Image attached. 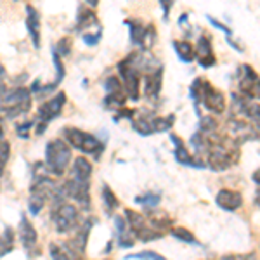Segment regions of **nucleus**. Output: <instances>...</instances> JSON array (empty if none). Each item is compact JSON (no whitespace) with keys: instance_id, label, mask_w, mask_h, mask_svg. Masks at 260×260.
Listing matches in <instances>:
<instances>
[{"instance_id":"obj_35","label":"nucleus","mask_w":260,"mask_h":260,"mask_svg":"<svg viewBox=\"0 0 260 260\" xmlns=\"http://www.w3.org/2000/svg\"><path fill=\"white\" fill-rule=\"evenodd\" d=\"M4 134H6V130H4V121L2 116H0V141H4Z\"/></svg>"},{"instance_id":"obj_18","label":"nucleus","mask_w":260,"mask_h":260,"mask_svg":"<svg viewBox=\"0 0 260 260\" xmlns=\"http://www.w3.org/2000/svg\"><path fill=\"white\" fill-rule=\"evenodd\" d=\"M115 231H116V243H118L120 248H130L134 246V236L130 233L127 222L123 217H115Z\"/></svg>"},{"instance_id":"obj_6","label":"nucleus","mask_w":260,"mask_h":260,"mask_svg":"<svg viewBox=\"0 0 260 260\" xmlns=\"http://www.w3.org/2000/svg\"><path fill=\"white\" fill-rule=\"evenodd\" d=\"M78 208L71 203L61 201L56 203L52 208V222L56 225V231L59 234H68L71 231H75L78 228Z\"/></svg>"},{"instance_id":"obj_27","label":"nucleus","mask_w":260,"mask_h":260,"mask_svg":"<svg viewBox=\"0 0 260 260\" xmlns=\"http://www.w3.org/2000/svg\"><path fill=\"white\" fill-rule=\"evenodd\" d=\"M45 207V200L42 198V196L39 194H33L30 196V201H28V208H30V213L31 215H39V213L42 212V208Z\"/></svg>"},{"instance_id":"obj_2","label":"nucleus","mask_w":260,"mask_h":260,"mask_svg":"<svg viewBox=\"0 0 260 260\" xmlns=\"http://www.w3.org/2000/svg\"><path fill=\"white\" fill-rule=\"evenodd\" d=\"M191 99L194 101V110H198V104L203 103V106L208 111L222 115L225 110V98L220 90H217L210 82L203 78H196L189 89Z\"/></svg>"},{"instance_id":"obj_32","label":"nucleus","mask_w":260,"mask_h":260,"mask_svg":"<svg viewBox=\"0 0 260 260\" xmlns=\"http://www.w3.org/2000/svg\"><path fill=\"white\" fill-rule=\"evenodd\" d=\"M101 37H103V28L98 31V33H83V42H85L89 47H95V45L99 44V40H101Z\"/></svg>"},{"instance_id":"obj_10","label":"nucleus","mask_w":260,"mask_h":260,"mask_svg":"<svg viewBox=\"0 0 260 260\" xmlns=\"http://www.w3.org/2000/svg\"><path fill=\"white\" fill-rule=\"evenodd\" d=\"M64 196H70L80 205L82 208H90V182H80V180L70 179L62 186Z\"/></svg>"},{"instance_id":"obj_26","label":"nucleus","mask_w":260,"mask_h":260,"mask_svg":"<svg viewBox=\"0 0 260 260\" xmlns=\"http://www.w3.org/2000/svg\"><path fill=\"white\" fill-rule=\"evenodd\" d=\"M136 203L142 205L144 208H153L160 203V194H156V192H146V194H142V196H137Z\"/></svg>"},{"instance_id":"obj_34","label":"nucleus","mask_w":260,"mask_h":260,"mask_svg":"<svg viewBox=\"0 0 260 260\" xmlns=\"http://www.w3.org/2000/svg\"><path fill=\"white\" fill-rule=\"evenodd\" d=\"M172 4H174V0H160V6H161V9H163V19H165V21L169 19Z\"/></svg>"},{"instance_id":"obj_9","label":"nucleus","mask_w":260,"mask_h":260,"mask_svg":"<svg viewBox=\"0 0 260 260\" xmlns=\"http://www.w3.org/2000/svg\"><path fill=\"white\" fill-rule=\"evenodd\" d=\"M18 233H19V241H21V245H23V248L26 250L28 257H37V253H39V250H37L39 234H37L35 228L31 225V222L28 220L26 215H21Z\"/></svg>"},{"instance_id":"obj_24","label":"nucleus","mask_w":260,"mask_h":260,"mask_svg":"<svg viewBox=\"0 0 260 260\" xmlns=\"http://www.w3.org/2000/svg\"><path fill=\"white\" fill-rule=\"evenodd\" d=\"M170 234L179 241L189 243V245H200V243L196 241L194 234H192L191 231H187L186 228H174V229H170Z\"/></svg>"},{"instance_id":"obj_22","label":"nucleus","mask_w":260,"mask_h":260,"mask_svg":"<svg viewBox=\"0 0 260 260\" xmlns=\"http://www.w3.org/2000/svg\"><path fill=\"white\" fill-rule=\"evenodd\" d=\"M12 248H14V231L11 228H6L4 234L0 236V257L11 253Z\"/></svg>"},{"instance_id":"obj_31","label":"nucleus","mask_w":260,"mask_h":260,"mask_svg":"<svg viewBox=\"0 0 260 260\" xmlns=\"http://www.w3.org/2000/svg\"><path fill=\"white\" fill-rule=\"evenodd\" d=\"M71 40L68 39V37H64V39H61L59 40V44H57V47L54 49L56 52H59L57 56H68V54L71 52Z\"/></svg>"},{"instance_id":"obj_23","label":"nucleus","mask_w":260,"mask_h":260,"mask_svg":"<svg viewBox=\"0 0 260 260\" xmlns=\"http://www.w3.org/2000/svg\"><path fill=\"white\" fill-rule=\"evenodd\" d=\"M103 203H104V207H106V212L108 213H111V212H115L116 208H118V198L115 196V192H113L110 189V186H106L104 184L103 186Z\"/></svg>"},{"instance_id":"obj_11","label":"nucleus","mask_w":260,"mask_h":260,"mask_svg":"<svg viewBox=\"0 0 260 260\" xmlns=\"http://www.w3.org/2000/svg\"><path fill=\"white\" fill-rule=\"evenodd\" d=\"M243 75L240 77V95L243 98L250 99V101H257L258 99V77H257V71H255L251 66L248 64H243L241 66Z\"/></svg>"},{"instance_id":"obj_19","label":"nucleus","mask_w":260,"mask_h":260,"mask_svg":"<svg viewBox=\"0 0 260 260\" xmlns=\"http://www.w3.org/2000/svg\"><path fill=\"white\" fill-rule=\"evenodd\" d=\"M98 16L94 11L89 9L87 6H80L77 11V24H75V31H85L90 26H98Z\"/></svg>"},{"instance_id":"obj_13","label":"nucleus","mask_w":260,"mask_h":260,"mask_svg":"<svg viewBox=\"0 0 260 260\" xmlns=\"http://www.w3.org/2000/svg\"><path fill=\"white\" fill-rule=\"evenodd\" d=\"M161 75H163V68H158L141 77L142 83H144V87H142L144 89V95L148 99H158V95H160L161 82H163Z\"/></svg>"},{"instance_id":"obj_12","label":"nucleus","mask_w":260,"mask_h":260,"mask_svg":"<svg viewBox=\"0 0 260 260\" xmlns=\"http://www.w3.org/2000/svg\"><path fill=\"white\" fill-rule=\"evenodd\" d=\"M170 141L174 142V146H175L174 156L179 163H182V165H186V167H192V169H205V167H207L198 156H192L189 151L186 149V146H184V142L180 141V137H177L175 134H172Z\"/></svg>"},{"instance_id":"obj_17","label":"nucleus","mask_w":260,"mask_h":260,"mask_svg":"<svg viewBox=\"0 0 260 260\" xmlns=\"http://www.w3.org/2000/svg\"><path fill=\"white\" fill-rule=\"evenodd\" d=\"M26 28L33 42V47L40 49V16L31 6H26Z\"/></svg>"},{"instance_id":"obj_28","label":"nucleus","mask_w":260,"mask_h":260,"mask_svg":"<svg viewBox=\"0 0 260 260\" xmlns=\"http://www.w3.org/2000/svg\"><path fill=\"white\" fill-rule=\"evenodd\" d=\"M167 260L165 257H161L156 251H141V253H134V255H127L125 260Z\"/></svg>"},{"instance_id":"obj_16","label":"nucleus","mask_w":260,"mask_h":260,"mask_svg":"<svg viewBox=\"0 0 260 260\" xmlns=\"http://www.w3.org/2000/svg\"><path fill=\"white\" fill-rule=\"evenodd\" d=\"M49 251H50V257H52V260H85L82 257V253H78V251L75 250L68 241L61 243V245L50 243Z\"/></svg>"},{"instance_id":"obj_29","label":"nucleus","mask_w":260,"mask_h":260,"mask_svg":"<svg viewBox=\"0 0 260 260\" xmlns=\"http://www.w3.org/2000/svg\"><path fill=\"white\" fill-rule=\"evenodd\" d=\"M104 90H106V94H111V92L123 90V85H121V82L116 77H110L104 82Z\"/></svg>"},{"instance_id":"obj_14","label":"nucleus","mask_w":260,"mask_h":260,"mask_svg":"<svg viewBox=\"0 0 260 260\" xmlns=\"http://www.w3.org/2000/svg\"><path fill=\"white\" fill-rule=\"evenodd\" d=\"M194 57H198L200 66L203 68H212L215 64V56L212 52V40L207 35L198 37V44L194 49Z\"/></svg>"},{"instance_id":"obj_30","label":"nucleus","mask_w":260,"mask_h":260,"mask_svg":"<svg viewBox=\"0 0 260 260\" xmlns=\"http://www.w3.org/2000/svg\"><path fill=\"white\" fill-rule=\"evenodd\" d=\"M33 125H35V121H24V123H18V125H16V134H18L19 137H23V139H28Z\"/></svg>"},{"instance_id":"obj_5","label":"nucleus","mask_w":260,"mask_h":260,"mask_svg":"<svg viewBox=\"0 0 260 260\" xmlns=\"http://www.w3.org/2000/svg\"><path fill=\"white\" fill-rule=\"evenodd\" d=\"M71 161V149L61 139H54L45 146V167L50 174L62 175Z\"/></svg>"},{"instance_id":"obj_25","label":"nucleus","mask_w":260,"mask_h":260,"mask_svg":"<svg viewBox=\"0 0 260 260\" xmlns=\"http://www.w3.org/2000/svg\"><path fill=\"white\" fill-rule=\"evenodd\" d=\"M198 132L210 136V134L217 132V121L212 116H200V130Z\"/></svg>"},{"instance_id":"obj_3","label":"nucleus","mask_w":260,"mask_h":260,"mask_svg":"<svg viewBox=\"0 0 260 260\" xmlns=\"http://www.w3.org/2000/svg\"><path fill=\"white\" fill-rule=\"evenodd\" d=\"M174 115L169 116H156L151 111H134V116L130 118V123H132V128L136 130L141 136H151V134L156 132H167V130L172 128L174 125Z\"/></svg>"},{"instance_id":"obj_8","label":"nucleus","mask_w":260,"mask_h":260,"mask_svg":"<svg viewBox=\"0 0 260 260\" xmlns=\"http://www.w3.org/2000/svg\"><path fill=\"white\" fill-rule=\"evenodd\" d=\"M125 24L130 28V42H132V45L141 49H149L153 45L154 39H156V31H154L153 24L144 26L142 23L134 19H125Z\"/></svg>"},{"instance_id":"obj_38","label":"nucleus","mask_w":260,"mask_h":260,"mask_svg":"<svg viewBox=\"0 0 260 260\" xmlns=\"http://www.w3.org/2000/svg\"><path fill=\"white\" fill-rule=\"evenodd\" d=\"M255 257H253V255H248V257H246V258H240V260H253Z\"/></svg>"},{"instance_id":"obj_20","label":"nucleus","mask_w":260,"mask_h":260,"mask_svg":"<svg viewBox=\"0 0 260 260\" xmlns=\"http://www.w3.org/2000/svg\"><path fill=\"white\" fill-rule=\"evenodd\" d=\"M92 177V163L87 158H75L73 169H71V179L80 180V182H90Z\"/></svg>"},{"instance_id":"obj_15","label":"nucleus","mask_w":260,"mask_h":260,"mask_svg":"<svg viewBox=\"0 0 260 260\" xmlns=\"http://www.w3.org/2000/svg\"><path fill=\"white\" fill-rule=\"evenodd\" d=\"M217 205L225 212H236L238 208L243 205V200H241V194L238 191H233V189H222L219 191L217 194Z\"/></svg>"},{"instance_id":"obj_36","label":"nucleus","mask_w":260,"mask_h":260,"mask_svg":"<svg viewBox=\"0 0 260 260\" xmlns=\"http://www.w3.org/2000/svg\"><path fill=\"white\" fill-rule=\"evenodd\" d=\"M87 2V6H90V7H95L99 4V0H85Z\"/></svg>"},{"instance_id":"obj_37","label":"nucleus","mask_w":260,"mask_h":260,"mask_svg":"<svg viewBox=\"0 0 260 260\" xmlns=\"http://www.w3.org/2000/svg\"><path fill=\"white\" fill-rule=\"evenodd\" d=\"M4 77H6V70H4V66L0 64V82L4 80Z\"/></svg>"},{"instance_id":"obj_21","label":"nucleus","mask_w":260,"mask_h":260,"mask_svg":"<svg viewBox=\"0 0 260 260\" xmlns=\"http://www.w3.org/2000/svg\"><path fill=\"white\" fill-rule=\"evenodd\" d=\"M174 49H175V52H177L179 59L182 62H187V64H189V62L196 59L194 47H192L187 40H174Z\"/></svg>"},{"instance_id":"obj_1","label":"nucleus","mask_w":260,"mask_h":260,"mask_svg":"<svg viewBox=\"0 0 260 260\" xmlns=\"http://www.w3.org/2000/svg\"><path fill=\"white\" fill-rule=\"evenodd\" d=\"M31 110V92L24 87L9 89L0 83V113L6 118H18Z\"/></svg>"},{"instance_id":"obj_33","label":"nucleus","mask_w":260,"mask_h":260,"mask_svg":"<svg viewBox=\"0 0 260 260\" xmlns=\"http://www.w3.org/2000/svg\"><path fill=\"white\" fill-rule=\"evenodd\" d=\"M207 19H208V23H210L213 28H217V30L224 31V35H225V37H233V31H231V28H228L225 24L219 23V21H217L215 18H212V16H207Z\"/></svg>"},{"instance_id":"obj_4","label":"nucleus","mask_w":260,"mask_h":260,"mask_svg":"<svg viewBox=\"0 0 260 260\" xmlns=\"http://www.w3.org/2000/svg\"><path fill=\"white\" fill-rule=\"evenodd\" d=\"M62 136L75 149L82 151L83 154H90V156H94V160H99L104 151V142H101L95 136L83 132L80 128L66 127L62 130Z\"/></svg>"},{"instance_id":"obj_7","label":"nucleus","mask_w":260,"mask_h":260,"mask_svg":"<svg viewBox=\"0 0 260 260\" xmlns=\"http://www.w3.org/2000/svg\"><path fill=\"white\" fill-rule=\"evenodd\" d=\"M66 104V94L64 92H59L57 95H54L52 99L44 103L39 108V116H37V134H44V130L47 128L49 121H52L54 118L61 115L62 108Z\"/></svg>"},{"instance_id":"obj_39","label":"nucleus","mask_w":260,"mask_h":260,"mask_svg":"<svg viewBox=\"0 0 260 260\" xmlns=\"http://www.w3.org/2000/svg\"><path fill=\"white\" fill-rule=\"evenodd\" d=\"M0 177H2V175H0Z\"/></svg>"}]
</instances>
